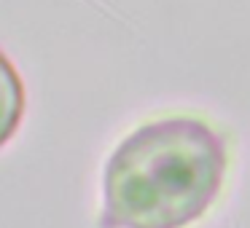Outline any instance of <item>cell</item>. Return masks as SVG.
<instances>
[{
  "label": "cell",
  "mask_w": 250,
  "mask_h": 228,
  "mask_svg": "<svg viewBox=\"0 0 250 228\" xmlns=\"http://www.w3.org/2000/svg\"><path fill=\"white\" fill-rule=\"evenodd\" d=\"M226 174L229 142L210 121H146L105 161L100 228H188L212 209Z\"/></svg>",
  "instance_id": "obj_1"
},
{
  "label": "cell",
  "mask_w": 250,
  "mask_h": 228,
  "mask_svg": "<svg viewBox=\"0 0 250 228\" xmlns=\"http://www.w3.org/2000/svg\"><path fill=\"white\" fill-rule=\"evenodd\" d=\"M27 108V92L17 65L0 49V148H6L19 132Z\"/></svg>",
  "instance_id": "obj_2"
}]
</instances>
